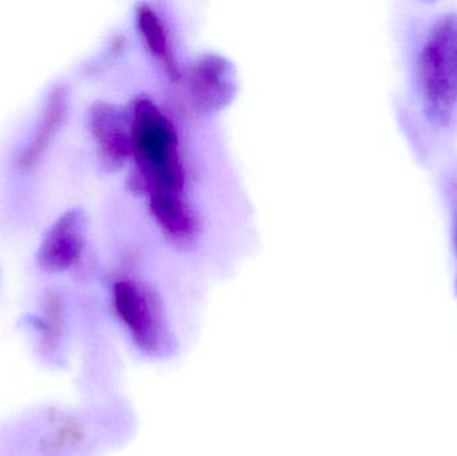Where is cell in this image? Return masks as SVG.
Listing matches in <instances>:
<instances>
[{
	"mask_svg": "<svg viewBox=\"0 0 457 456\" xmlns=\"http://www.w3.org/2000/svg\"><path fill=\"white\" fill-rule=\"evenodd\" d=\"M88 125L102 168L106 171L122 169L133 157L130 120L125 112L110 102H94L88 110Z\"/></svg>",
	"mask_w": 457,
	"mask_h": 456,
	"instance_id": "6",
	"label": "cell"
},
{
	"mask_svg": "<svg viewBox=\"0 0 457 456\" xmlns=\"http://www.w3.org/2000/svg\"><path fill=\"white\" fill-rule=\"evenodd\" d=\"M187 88L195 112L216 114L236 96V67L219 54H203L187 67Z\"/></svg>",
	"mask_w": 457,
	"mask_h": 456,
	"instance_id": "4",
	"label": "cell"
},
{
	"mask_svg": "<svg viewBox=\"0 0 457 456\" xmlns=\"http://www.w3.org/2000/svg\"><path fill=\"white\" fill-rule=\"evenodd\" d=\"M87 240V217L80 208L62 213L40 241L37 261L48 273H63L71 269L85 251Z\"/></svg>",
	"mask_w": 457,
	"mask_h": 456,
	"instance_id": "5",
	"label": "cell"
},
{
	"mask_svg": "<svg viewBox=\"0 0 457 456\" xmlns=\"http://www.w3.org/2000/svg\"><path fill=\"white\" fill-rule=\"evenodd\" d=\"M70 90L67 86H56L48 94L39 125L32 141L19 153L16 165L21 170H32L42 160L56 134L61 131L69 114Z\"/></svg>",
	"mask_w": 457,
	"mask_h": 456,
	"instance_id": "8",
	"label": "cell"
},
{
	"mask_svg": "<svg viewBox=\"0 0 457 456\" xmlns=\"http://www.w3.org/2000/svg\"><path fill=\"white\" fill-rule=\"evenodd\" d=\"M400 134L431 170L457 149V0H400L392 19Z\"/></svg>",
	"mask_w": 457,
	"mask_h": 456,
	"instance_id": "1",
	"label": "cell"
},
{
	"mask_svg": "<svg viewBox=\"0 0 457 456\" xmlns=\"http://www.w3.org/2000/svg\"><path fill=\"white\" fill-rule=\"evenodd\" d=\"M429 173L445 216L457 291V149L445 155Z\"/></svg>",
	"mask_w": 457,
	"mask_h": 456,
	"instance_id": "9",
	"label": "cell"
},
{
	"mask_svg": "<svg viewBox=\"0 0 457 456\" xmlns=\"http://www.w3.org/2000/svg\"><path fill=\"white\" fill-rule=\"evenodd\" d=\"M136 169L129 179L133 193L184 192L185 171L173 123L150 99H139L130 117Z\"/></svg>",
	"mask_w": 457,
	"mask_h": 456,
	"instance_id": "2",
	"label": "cell"
},
{
	"mask_svg": "<svg viewBox=\"0 0 457 456\" xmlns=\"http://www.w3.org/2000/svg\"><path fill=\"white\" fill-rule=\"evenodd\" d=\"M112 310L129 344L139 358L165 363L179 358L185 334L171 320L157 289L141 280L117 281L112 286Z\"/></svg>",
	"mask_w": 457,
	"mask_h": 456,
	"instance_id": "3",
	"label": "cell"
},
{
	"mask_svg": "<svg viewBox=\"0 0 457 456\" xmlns=\"http://www.w3.org/2000/svg\"><path fill=\"white\" fill-rule=\"evenodd\" d=\"M62 308L58 297L50 294L43 305V316L39 320L40 331L48 347H55L62 336Z\"/></svg>",
	"mask_w": 457,
	"mask_h": 456,
	"instance_id": "11",
	"label": "cell"
},
{
	"mask_svg": "<svg viewBox=\"0 0 457 456\" xmlns=\"http://www.w3.org/2000/svg\"><path fill=\"white\" fill-rule=\"evenodd\" d=\"M137 27L150 54L160 62L169 77L179 79L181 74L168 26L162 16L149 3H139L137 7Z\"/></svg>",
	"mask_w": 457,
	"mask_h": 456,
	"instance_id": "10",
	"label": "cell"
},
{
	"mask_svg": "<svg viewBox=\"0 0 457 456\" xmlns=\"http://www.w3.org/2000/svg\"><path fill=\"white\" fill-rule=\"evenodd\" d=\"M147 195L150 211L163 235L176 245H192L200 232V222L184 192H153Z\"/></svg>",
	"mask_w": 457,
	"mask_h": 456,
	"instance_id": "7",
	"label": "cell"
}]
</instances>
